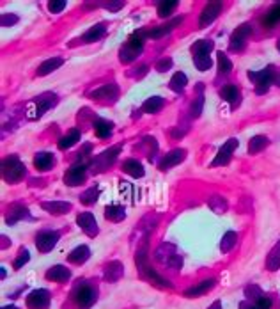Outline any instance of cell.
Wrapping results in <instances>:
<instances>
[{
  "instance_id": "6da1fadb",
  "label": "cell",
  "mask_w": 280,
  "mask_h": 309,
  "mask_svg": "<svg viewBox=\"0 0 280 309\" xmlns=\"http://www.w3.org/2000/svg\"><path fill=\"white\" fill-rule=\"evenodd\" d=\"M146 39H148V30L140 29L137 30V32H133L131 36H129L128 43L119 50V61L123 62V64H129V62L135 61V59L142 53Z\"/></svg>"
},
{
  "instance_id": "7a4b0ae2",
  "label": "cell",
  "mask_w": 280,
  "mask_h": 309,
  "mask_svg": "<svg viewBox=\"0 0 280 309\" xmlns=\"http://www.w3.org/2000/svg\"><path fill=\"white\" fill-rule=\"evenodd\" d=\"M27 174V167L23 162H20V158L16 155L13 157H5L2 160V178L7 183H18L20 180H23Z\"/></svg>"
},
{
  "instance_id": "3957f363",
  "label": "cell",
  "mask_w": 280,
  "mask_h": 309,
  "mask_svg": "<svg viewBox=\"0 0 280 309\" xmlns=\"http://www.w3.org/2000/svg\"><path fill=\"white\" fill-rule=\"evenodd\" d=\"M57 103V95L55 93H44V95L38 96L36 100H32L27 107V118L29 119H39L46 114V110H50L53 105Z\"/></svg>"
},
{
  "instance_id": "277c9868",
  "label": "cell",
  "mask_w": 280,
  "mask_h": 309,
  "mask_svg": "<svg viewBox=\"0 0 280 309\" xmlns=\"http://www.w3.org/2000/svg\"><path fill=\"white\" fill-rule=\"evenodd\" d=\"M248 78L254 80L256 84V93L257 95H264L266 91L270 89L271 82L275 80V68L273 66H268L261 71H248Z\"/></svg>"
},
{
  "instance_id": "5b68a950",
  "label": "cell",
  "mask_w": 280,
  "mask_h": 309,
  "mask_svg": "<svg viewBox=\"0 0 280 309\" xmlns=\"http://www.w3.org/2000/svg\"><path fill=\"white\" fill-rule=\"evenodd\" d=\"M252 25L250 24H243L239 25L233 34H231V41H229V48L233 52H241L247 47V39L252 36Z\"/></svg>"
},
{
  "instance_id": "8992f818",
  "label": "cell",
  "mask_w": 280,
  "mask_h": 309,
  "mask_svg": "<svg viewBox=\"0 0 280 309\" xmlns=\"http://www.w3.org/2000/svg\"><path fill=\"white\" fill-rule=\"evenodd\" d=\"M237 144H239V143H237V139H229L227 143L223 144V146L218 149V153H216L215 160L211 162V167L227 166V164L231 162V158H233L234 151H236Z\"/></svg>"
},
{
  "instance_id": "52a82bcc",
  "label": "cell",
  "mask_w": 280,
  "mask_h": 309,
  "mask_svg": "<svg viewBox=\"0 0 280 309\" xmlns=\"http://www.w3.org/2000/svg\"><path fill=\"white\" fill-rule=\"evenodd\" d=\"M222 9H223L222 2H209V4H206L204 9H202V13H200V16H199V27L204 29V27L213 24L215 20L220 16Z\"/></svg>"
},
{
  "instance_id": "ba28073f",
  "label": "cell",
  "mask_w": 280,
  "mask_h": 309,
  "mask_svg": "<svg viewBox=\"0 0 280 309\" xmlns=\"http://www.w3.org/2000/svg\"><path fill=\"white\" fill-rule=\"evenodd\" d=\"M86 174L87 167L84 164H73L66 171V174H64V183L69 187H78L80 183L86 181Z\"/></svg>"
},
{
  "instance_id": "9c48e42d",
  "label": "cell",
  "mask_w": 280,
  "mask_h": 309,
  "mask_svg": "<svg viewBox=\"0 0 280 309\" xmlns=\"http://www.w3.org/2000/svg\"><path fill=\"white\" fill-rule=\"evenodd\" d=\"M119 96V86L117 84H105V86L98 87L90 93V98L92 100H100V101H115Z\"/></svg>"
},
{
  "instance_id": "30bf717a",
  "label": "cell",
  "mask_w": 280,
  "mask_h": 309,
  "mask_svg": "<svg viewBox=\"0 0 280 309\" xmlns=\"http://www.w3.org/2000/svg\"><path fill=\"white\" fill-rule=\"evenodd\" d=\"M183 16H176L174 20H171L169 24L165 25H160V27H154V29H149L148 30V39H160L163 38V36H167V34H171L172 30L176 29L177 25L183 24Z\"/></svg>"
},
{
  "instance_id": "8fae6325",
  "label": "cell",
  "mask_w": 280,
  "mask_h": 309,
  "mask_svg": "<svg viewBox=\"0 0 280 309\" xmlns=\"http://www.w3.org/2000/svg\"><path fill=\"white\" fill-rule=\"evenodd\" d=\"M119 151H121V146L108 147V149H105L101 155H98V157L94 158V164L100 167V171H103V169H107V167L112 166V164L115 162V158H117Z\"/></svg>"
},
{
  "instance_id": "7c38bea8",
  "label": "cell",
  "mask_w": 280,
  "mask_h": 309,
  "mask_svg": "<svg viewBox=\"0 0 280 309\" xmlns=\"http://www.w3.org/2000/svg\"><path fill=\"white\" fill-rule=\"evenodd\" d=\"M185 157H186L185 149H172L171 153H167L165 157L160 160V169H162V171H167V169H171V167L183 162Z\"/></svg>"
},
{
  "instance_id": "4fadbf2b",
  "label": "cell",
  "mask_w": 280,
  "mask_h": 309,
  "mask_svg": "<svg viewBox=\"0 0 280 309\" xmlns=\"http://www.w3.org/2000/svg\"><path fill=\"white\" fill-rule=\"evenodd\" d=\"M105 32H107L105 24H96L92 25L89 30H86L80 39H82V43H96V41H100V39L103 38Z\"/></svg>"
},
{
  "instance_id": "5bb4252c",
  "label": "cell",
  "mask_w": 280,
  "mask_h": 309,
  "mask_svg": "<svg viewBox=\"0 0 280 309\" xmlns=\"http://www.w3.org/2000/svg\"><path fill=\"white\" fill-rule=\"evenodd\" d=\"M53 164H55V158H53L52 153L48 151H41L34 157V166H36L38 171H50L53 167Z\"/></svg>"
},
{
  "instance_id": "9a60e30c",
  "label": "cell",
  "mask_w": 280,
  "mask_h": 309,
  "mask_svg": "<svg viewBox=\"0 0 280 309\" xmlns=\"http://www.w3.org/2000/svg\"><path fill=\"white\" fill-rule=\"evenodd\" d=\"M213 47L215 45L211 39H199L192 45V53H194V57H209Z\"/></svg>"
},
{
  "instance_id": "2e32d148",
  "label": "cell",
  "mask_w": 280,
  "mask_h": 309,
  "mask_svg": "<svg viewBox=\"0 0 280 309\" xmlns=\"http://www.w3.org/2000/svg\"><path fill=\"white\" fill-rule=\"evenodd\" d=\"M220 96H222V100H225L231 105H237L239 100H241V93H239V89H237L236 86H233V84L223 86L222 89H220Z\"/></svg>"
},
{
  "instance_id": "e0dca14e",
  "label": "cell",
  "mask_w": 280,
  "mask_h": 309,
  "mask_svg": "<svg viewBox=\"0 0 280 309\" xmlns=\"http://www.w3.org/2000/svg\"><path fill=\"white\" fill-rule=\"evenodd\" d=\"M123 171L126 172V174H129V176H133V178H142L144 174H146L142 164L138 162L137 158H128V160H124Z\"/></svg>"
},
{
  "instance_id": "ac0fdd59",
  "label": "cell",
  "mask_w": 280,
  "mask_h": 309,
  "mask_svg": "<svg viewBox=\"0 0 280 309\" xmlns=\"http://www.w3.org/2000/svg\"><path fill=\"white\" fill-rule=\"evenodd\" d=\"M64 64V59L62 57H52L48 59V61L41 62L38 68V76H44V75H50L52 71H55V70H59V68Z\"/></svg>"
},
{
  "instance_id": "d6986e66",
  "label": "cell",
  "mask_w": 280,
  "mask_h": 309,
  "mask_svg": "<svg viewBox=\"0 0 280 309\" xmlns=\"http://www.w3.org/2000/svg\"><path fill=\"white\" fill-rule=\"evenodd\" d=\"M82 139V132L78 128H71L69 132L64 135V137L59 141V149H69V147L75 146L78 141Z\"/></svg>"
},
{
  "instance_id": "ffe728a7",
  "label": "cell",
  "mask_w": 280,
  "mask_h": 309,
  "mask_svg": "<svg viewBox=\"0 0 280 309\" xmlns=\"http://www.w3.org/2000/svg\"><path fill=\"white\" fill-rule=\"evenodd\" d=\"M92 126H94L96 135H98L100 139L108 137L110 133H112V130H114V123H112V121H108V119H103V118L96 119Z\"/></svg>"
},
{
  "instance_id": "44dd1931",
  "label": "cell",
  "mask_w": 280,
  "mask_h": 309,
  "mask_svg": "<svg viewBox=\"0 0 280 309\" xmlns=\"http://www.w3.org/2000/svg\"><path fill=\"white\" fill-rule=\"evenodd\" d=\"M163 105H165V100H163L162 96H151V98H148V100L144 101L142 110L146 114H156V112H160L163 109Z\"/></svg>"
},
{
  "instance_id": "7402d4cb",
  "label": "cell",
  "mask_w": 280,
  "mask_h": 309,
  "mask_svg": "<svg viewBox=\"0 0 280 309\" xmlns=\"http://www.w3.org/2000/svg\"><path fill=\"white\" fill-rule=\"evenodd\" d=\"M279 24H280V2L273 5V7L262 16V25L268 27V29H271V27H275V25Z\"/></svg>"
},
{
  "instance_id": "603a6c76",
  "label": "cell",
  "mask_w": 280,
  "mask_h": 309,
  "mask_svg": "<svg viewBox=\"0 0 280 309\" xmlns=\"http://www.w3.org/2000/svg\"><path fill=\"white\" fill-rule=\"evenodd\" d=\"M268 144H270V139L266 137V135H256V137H252L250 143H248V153H250V155H257V153L262 151Z\"/></svg>"
},
{
  "instance_id": "cb8c5ba5",
  "label": "cell",
  "mask_w": 280,
  "mask_h": 309,
  "mask_svg": "<svg viewBox=\"0 0 280 309\" xmlns=\"http://www.w3.org/2000/svg\"><path fill=\"white\" fill-rule=\"evenodd\" d=\"M43 208L53 215H62L71 210V205L64 203V201H52V203H43Z\"/></svg>"
},
{
  "instance_id": "d4e9b609",
  "label": "cell",
  "mask_w": 280,
  "mask_h": 309,
  "mask_svg": "<svg viewBox=\"0 0 280 309\" xmlns=\"http://www.w3.org/2000/svg\"><path fill=\"white\" fill-rule=\"evenodd\" d=\"M186 84H188V78H186L185 73H174V76L171 78V82H169V87H171L174 93H183V89L186 87Z\"/></svg>"
},
{
  "instance_id": "484cf974",
  "label": "cell",
  "mask_w": 280,
  "mask_h": 309,
  "mask_svg": "<svg viewBox=\"0 0 280 309\" xmlns=\"http://www.w3.org/2000/svg\"><path fill=\"white\" fill-rule=\"evenodd\" d=\"M177 0H165V2H160L158 4V16L160 18H169V16L177 9Z\"/></svg>"
},
{
  "instance_id": "4316f807",
  "label": "cell",
  "mask_w": 280,
  "mask_h": 309,
  "mask_svg": "<svg viewBox=\"0 0 280 309\" xmlns=\"http://www.w3.org/2000/svg\"><path fill=\"white\" fill-rule=\"evenodd\" d=\"M78 224H80L82 228L86 229V231H87L89 235L98 233V228H96V220H94V217H92L90 214H82V215H78Z\"/></svg>"
},
{
  "instance_id": "83f0119b",
  "label": "cell",
  "mask_w": 280,
  "mask_h": 309,
  "mask_svg": "<svg viewBox=\"0 0 280 309\" xmlns=\"http://www.w3.org/2000/svg\"><path fill=\"white\" fill-rule=\"evenodd\" d=\"M55 242H57V233L46 231V233H41L38 237V247L41 249V251H48Z\"/></svg>"
},
{
  "instance_id": "f1b7e54d",
  "label": "cell",
  "mask_w": 280,
  "mask_h": 309,
  "mask_svg": "<svg viewBox=\"0 0 280 309\" xmlns=\"http://www.w3.org/2000/svg\"><path fill=\"white\" fill-rule=\"evenodd\" d=\"M29 304L32 306V308H38V309H41V308H44V306L48 304V293L46 291H34L32 293V297L29 299Z\"/></svg>"
},
{
  "instance_id": "f546056e",
  "label": "cell",
  "mask_w": 280,
  "mask_h": 309,
  "mask_svg": "<svg viewBox=\"0 0 280 309\" xmlns=\"http://www.w3.org/2000/svg\"><path fill=\"white\" fill-rule=\"evenodd\" d=\"M233 71V62L231 59L225 55V53H218V73L220 75H227V73Z\"/></svg>"
},
{
  "instance_id": "4dcf8cb0",
  "label": "cell",
  "mask_w": 280,
  "mask_h": 309,
  "mask_svg": "<svg viewBox=\"0 0 280 309\" xmlns=\"http://www.w3.org/2000/svg\"><path fill=\"white\" fill-rule=\"evenodd\" d=\"M105 215H107V219L110 220H121L124 219V210L123 206H107V210H105Z\"/></svg>"
},
{
  "instance_id": "1f68e13d",
  "label": "cell",
  "mask_w": 280,
  "mask_h": 309,
  "mask_svg": "<svg viewBox=\"0 0 280 309\" xmlns=\"http://www.w3.org/2000/svg\"><path fill=\"white\" fill-rule=\"evenodd\" d=\"M98 195H100V189H98V187H92V189H89V190H86L80 195V201L84 205H92V203L98 199Z\"/></svg>"
},
{
  "instance_id": "d6a6232c",
  "label": "cell",
  "mask_w": 280,
  "mask_h": 309,
  "mask_svg": "<svg viewBox=\"0 0 280 309\" xmlns=\"http://www.w3.org/2000/svg\"><path fill=\"white\" fill-rule=\"evenodd\" d=\"M202 107H204V95H199L194 100V103H192V107H190L192 118H199V116L202 114Z\"/></svg>"
},
{
  "instance_id": "836d02e7",
  "label": "cell",
  "mask_w": 280,
  "mask_h": 309,
  "mask_svg": "<svg viewBox=\"0 0 280 309\" xmlns=\"http://www.w3.org/2000/svg\"><path fill=\"white\" fill-rule=\"evenodd\" d=\"M67 276H69V272H67L66 268H62V266H55L53 270L48 272V277H50V279H55V281L66 279Z\"/></svg>"
},
{
  "instance_id": "e575fe53",
  "label": "cell",
  "mask_w": 280,
  "mask_h": 309,
  "mask_svg": "<svg viewBox=\"0 0 280 309\" xmlns=\"http://www.w3.org/2000/svg\"><path fill=\"white\" fill-rule=\"evenodd\" d=\"M20 22V16L18 15H13V13H5V15L0 16V24H2V27H13V25H16Z\"/></svg>"
},
{
  "instance_id": "d590c367",
  "label": "cell",
  "mask_w": 280,
  "mask_h": 309,
  "mask_svg": "<svg viewBox=\"0 0 280 309\" xmlns=\"http://www.w3.org/2000/svg\"><path fill=\"white\" fill-rule=\"evenodd\" d=\"M279 265H280V243L277 245L275 249H273V254H271L270 260H268V266H270V270H275Z\"/></svg>"
},
{
  "instance_id": "8d00e7d4",
  "label": "cell",
  "mask_w": 280,
  "mask_h": 309,
  "mask_svg": "<svg viewBox=\"0 0 280 309\" xmlns=\"http://www.w3.org/2000/svg\"><path fill=\"white\" fill-rule=\"evenodd\" d=\"M194 64L199 71H206L211 68V57H194Z\"/></svg>"
},
{
  "instance_id": "74e56055",
  "label": "cell",
  "mask_w": 280,
  "mask_h": 309,
  "mask_svg": "<svg viewBox=\"0 0 280 309\" xmlns=\"http://www.w3.org/2000/svg\"><path fill=\"white\" fill-rule=\"evenodd\" d=\"M92 299H94V293H92V290H89V288H82L80 293H78V300H80V304H90L92 302Z\"/></svg>"
},
{
  "instance_id": "f35d334b",
  "label": "cell",
  "mask_w": 280,
  "mask_h": 309,
  "mask_svg": "<svg viewBox=\"0 0 280 309\" xmlns=\"http://www.w3.org/2000/svg\"><path fill=\"white\" fill-rule=\"evenodd\" d=\"M121 272H123L121 265H119V263H112V265L107 268V277H108L110 281H115L119 276H121Z\"/></svg>"
},
{
  "instance_id": "ab89813d",
  "label": "cell",
  "mask_w": 280,
  "mask_h": 309,
  "mask_svg": "<svg viewBox=\"0 0 280 309\" xmlns=\"http://www.w3.org/2000/svg\"><path fill=\"white\" fill-rule=\"evenodd\" d=\"M64 7H66V2H64V0H52V2H48V11L53 13V15L64 11Z\"/></svg>"
},
{
  "instance_id": "60d3db41",
  "label": "cell",
  "mask_w": 280,
  "mask_h": 309,
  "mask_svg": "<svg viewBox=\"0 0 280 309\" xmlns=\"http://www.w3.org/2000/svg\"><path fill=\"white\" fill-rule=\"evenodd\" d=\"M213 286V281L209 279V281H206V283H202V285H199L197 288H192L190 291H188V297H197L199 293H202V291H206V290H209Z\"/></svg>"
},
{
  "instance_id": "b9f144b4",
  "label": "cell",
  "mask_w": 280,
  "mask_h": 309,
  "mask_svg": "<svg viewBox=\"0 0 280 309\" xmlns=\"http://www.w3.org/2000/svg\"><path fill=\"white\" fill-rule=\"evenodd\" d=\"M236 243V233H227L222 240V251H229Z\"/></svg>"
},
{
  "instance_id": "7bdbcfd3",
  "label": "cell",
  "mask_w": 280,
  "mask_h": 309,
  "mask_svg": "<svg viewBox=\"0 0 280 309\" xmlns=\"http://www.w3.org/2000/svg\"><path fill=\"white\" fill-rule=\"evenodd\" d=\"M87 256H89L87 247H80V249H76V251L73 252L71 256H69V260H71V261H84Z\"/></svg>"
},
{
  "instance_id": "ee69618b",
  "label": "cell",
  "mask_w": 280,
  "mask_h": 309,
  "mask_svg": "<svg viewBox=\"0 0 280 309\" xmlns=\"http://www.w3.org/2000/svg\"><path fill=\"white\" fill-rule=\"evenodd\" d=\"M172 68V59L171 57H163L156 62V71L163 73V71H169Z\"/></svg>"
},
{
  "instance_id": "f6af8a7d",
  "label": "cell",
  "mask_w": 280,
  "mask_h": 309,
  "mask_svg": "<svg viewBox=\"0 0 280 309\" xmlns=\"http://www.w3.org/2000/svg\"><path fill=\"white\" fill-rule=\"evenodd\" d=\"M271 308V299L270 297H261L257 300V304L254 306L252 309H270Z\"/></svg>"
},
{
  "instance_id": "bcb514c9",
  "label": "cell",
  "mask_w": 280,
  "mask_h": 309,
  "mask_svg": "<svg viewBox=\"0 0 280 309\" xmlns=\"http://www.w3.org/2000/svg\"><path fill=\"white\" fill-rule=\"evenodd\" d=\"M105 7L108 11H112V13H117V11H121L124 7V2H107Z\"/></svg>"
},
{
  "instance_id": "7dc6e473",
  "label": "cell",
  "mask_w": 280,
  "mask_h": 309,
  "mask_svg": "<svg viewBox=\"0 0 280 309\" xmlns=\"http://www.w3.org/2000/svg\"><path fill=\"white\" fill-rule=\"evenodd\" d=\"M186 132H188V126H183V128H179V126H177V128L171 130V135H172V139H181Z\"/></svg>"
},
{
  "instance_id": "c3c4849f",
  "label": "cell",
  "mask_w": 280,
  "mask_h": 309,
  "mask_svg": "<svg viewBox=\"0 0 280 309\" xmlns=\"http://www.w3.org/2000/svg\"><path fill=\"white\" fill-rule=\"evenodd\" d=\"M146 73H148V66L142 64V66H138L137 71H129V76H137V78H140V76H144Z\"/></svg>"
},
{
  "instance_id": "681fc988",
  "label": "cell",
  "mask_w": 280,
  "mask_h": 309,
  "mask_svg": "<svg viewBox=\"0 0 280 309\" xmlns=\"http://www.w3.org/2000/svg\"><path fill=\"white\" fill-rule=\"evenodd\" d=\"M27 260H29V254H27V251H23V254H22V256L18 258V261H16V266H20L22 263L27 261Z\"/></svg>"
},
{
  "instance_id": "f907efd6",
  "label": "cell",
  "mask_w": 280,
  "mask_h": 309,
  "mask_svg": "<svg viewBox=\"0 0 280 309\" xmlns=\"http://www.w3.org/2000/svg\"><path fill=\"white\" fill-rule=\"evenodd\" d=\"M275 84L280 87V73H279V76H277V78H275Z\"/></svg>"
},
{
  "instance_id": "816d5d0a",
  "label": "cell",
  "mask_w": 280,
  "mask_h": 309,
  "mask_svg": "<svg viewBox=\"0 0 280 309\" xmlns=\"http://www.w3.org/2000/svg\"><path fill=\"white\" fill-rule=\"evenodd\" d=\"M211 309H220V304L216 302V304H213V308H211Z\"/></svg>"
},
{
  "instance_id": "f5cc1de1",
  "label": "cell",
  "mask_w": 280,
  "mask_h": 309,
  "mask_svg": "<svg viewBox=\"0 0 280 309\" xmlns=\"http://www.w3.org/2000/svg\"><path fill=\"white\" fill-rule=\"evenodd\" d=\"M277 50H279V52H280V39H279V41H277Z\"/></svg>"
},
{
  "instance_id": "db71d44e",
  "label": "cell",
  "mask_w": 280,
  "mask_h": 309,
  "mask_svg": "<svg viewBox=\"0 0 280 309\" xmlns=\"http://www.w3.org/2000/svg\"><path fill=\"white\" fill-rule=\"evenodd\" d=\"M5 309H16V308H5Z\"/></svg>"
}]
</instances>
